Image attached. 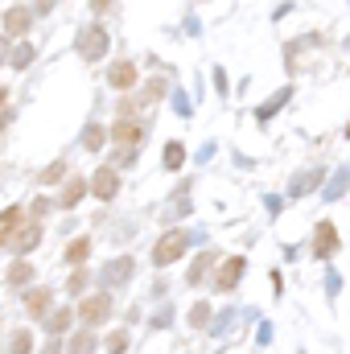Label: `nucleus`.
<instances>
[{
    "mask_svg": "<svg viewBox=\"0 0 350 354\" xmlns=\"http://www.w3.org/2000/svg\"><path fill=\"white\" fill-rule=\"evenodd\" d=\"M87 256H91V239H75V243L66 248V260H71V264H83Z\"/></svg>",
    "mask_w": 350,
    "mask_h": 354,
    "instance_id": "obj_14",
    "label": "nucleus"
},
{
    "mask_svg": "<svg viewBox=\"0 0 350 354\" xmlns=\"http://www.w3.org/2000/svg\"><path fill=\"white\" fill-rule=\"evenodd\" d=\"M347 136H350V124H347Z\"/></svg>",
    "mask_w": 350,
    "mask_h": 354,
    "instance_id": "obj_29",
    "label": "nucleus"
},
{
    "mask_svg": "<svg viewBox=\"0 0 350 354\" xmlns=\"http://www.w3.org/2000/svg\"><path fill=\"white\" fill-rule=\"evenodd\" d=\"M29 62H33V46H21V50L12 54V66H17V71H25Z\"/></svg>",
    "mask_w": 350,
    "mask_h": 354,
    "instance_id": "obj_21",
    "label": "nucleus"
},
{
    "mask_svg": "<svg viewBox=\"0 0 350 354\" xmlns=\"http://www.w3.org/2000/svg\"><path fill=\"white\" fill-rule=\"evenodd\" d=\"M79 54L95 62V58H103L107 54V29H87L83 37H79Z\"/></svg>",
    "mask_w": 350,
    "mask_h": 354,
    "instance_id": "obj_4",
    "label": "nucleus"
},
{
    "mask_svg": "<svg viewBox=\"0 0 350 354\" xmlns=\"http://www.w3.org/2000/svg\"><path fill=\"white\" fill-rule=\"evenodd\" d=\"M66 326H71V313H66V309H62V313H50V317H46V330H50V334H62Z\"/></svg>",
    "mask_w": 350,
    "mask_h": 354,
    "instance_id": "obj_19",
    "label": "nucleus"
},
{
    "mask_svg": "<svg viewBox=\"0 0 350 354\" xmlns=\"http://www.w3.org/2000/svg\"><path fill=\"white\" fill-rule=\"evenodd\" d=\"M17 227H21V206H12V210H4V214H0V248H8V243H12Z\"/></svg>",
    "mask_w": 350,
    "mask_h": 354,
    "instance_id": "obj_10",
    "label": "nucleus"
},
{
    "mask_svg": "<svg viewBox=\"0 0 350 354\" xmlns=\"http://www.w3.org/2000/svg\"><path fill=\"white\" fill-rule=\"evenodd\" d=\"M103 140H107V132H103L99 124H91L87 132H83V149H91V153H95V149H103Z\"/></svg>",
    "mask_w": 350,
    "mask_h": 354,
    "instance_id": "obj_15",
    "label": "nucleus"
},
{
    "mask_svg": "<svg viewBox=\"0 0 350 354\" xmlns=\"http://www.w3.org/2000/svg\"><path fill=\"white\" fill-rule=\"evenodd\" d=\"M50 297H54L50 288H33V292H29V301H25V309H29L33 317H42V313L50 309Z\"/></svg>",
    "mask_w": 350,
    "mask_h": 354,
    "instance_id": "obj_12",
    "label": "nucleus"
},
{
    "mask_svg": "<svg viewBox=\"0 0 350 354\" xmlns=\"http://www.w3.org/2000/svg\"><path fill=\"white\" fill-rule=\"evenodd\" d=\"M91 189H95V198L111 202V198L120 194V174H116V169H99V174L91 177Z\"/></svg>",
    "mask_w": 350,
    "mask_h": 354,
    "instance_id": "obj_6",
    "label": "nucleus"
},
{
    "mask_svg": "<svg viewBox=\"0 0 350 354\" xmlns=\"http://www.w3.org/2000/svg\"><path fill=\"white\" fill-rule=\"evenodd\" d=\"M132 276V260H116V264H107V280L111 284H120V280H128Z\"/></svg>",
    "mask_w": 350,
    "mask_h": 354,
    "instance_id": "obj_17",
    "label": "nucleus"
},
{
    "mask_svg": "<svg viewBox=\"0 0 350 354\" xmlns=\"http://www.w3.org/2000/svg\"><path fill=\"white\" fill-rule=\"evenodd\" d=\"M185 248H190V235H185V231H169V235H165V239L153 248V264H157V268L174 264V260L181 256V252H185Z\"/></svg>",
    "mask_w": 350,
    "mask_h": 354,
    "instance_id": "obj_1",
    "label": "nucleus"
},
{
    "mask_svg": "<svg viewBox=\"0 0 350 354\" xmlns=\"http://www.w3.org/2000/svg\"><path fill=\"white\" fill-rule=\"evenodd\" d=\"M107 83L116 91H132L136 87V66H132V62H116V66L107 71Z\"/></svg>",
    "mask_w": 350,
    "mask_h": 354,
    "instance_id": "obj_9",
    "label": "nucleus"
},
{
    "mask_svg": "<svg viewBox=\"0 0 350 354\" xmlns=\"http://www.w3.org/2000/svg\"><path fill=\"white\" fill-rule=\"evenodd\" d=\"M83 194H87V181H79V177H75V181L66 185V194H62V210L79 206V198H83Z\"/></svg>",
    "mask_w": 350,
    "mask_h": 354,
    "instance_id": "obj_13",
    "label": "nucleus"
},
{
    "mask_svg": "<svg viewBox=\"0 0 350 354\" xmlns=\"http://www.w3.org/2000/svg\"><path fill=\"white\" fill-rule=\"evenodd\" d=\"M29 17H33V12H29L25 4H12V8L4 12V33H8V37H17V33H29Z\"/></svg>",
    "mask_w": 350,
    "mask_h": 354,
    "instance_id": "obj_7",
    "label": "nucleus"
},
{
    "mask_svg": "<svg viewBox=\"0 0 350 354\" xmlns=\"http://www.w3.org/2000/svg\"><path fill=\"white\" fill-rule=\"evenodd\" d=\"M210 264H214V256H202V260L194 264V272H190V280H202V272H206Z\"/></svg>",
    "mask_w": 350,
    "mask_h": 354,
    "instance_id": "obj_22",
    "label": "nucleus"
},
{
    "mask_svg": "<svg viewBox=\"0 0 350 354\" xmlns=\"http://www.w3.org/2000/svg\"><path fill=\"white\" fill-rule=\"evenodd\" d=\"M29 342H33L29 334H17V338H12V351H29Z\"/></svg>",
    "mask_w": 350,
    "mask_h": 354,
    "instance_id": "obj_25",
    "label": "nucleus"
},
{
    "mask_svg": "<svg viewBox=\"0 0 350 354\" xmlns=\"http://www.w3.org/2000/svg\"><path fill=\"white\" fill-rule=\"evenodd\" d=\"M128 346V334H116V338H107V351H124Z\"/></svg>",
    "mask_w": 350,
    "mask_h": 354,
    "instance_id": "obj_24",
    "label": "nucleus"
},
{
    "mask_svg": "<svg viewBox=\"0 0 350 354\" xmlns=\"http://www.w3.org/2000/svg\"><path fill=\"white\" fill-rule=\"evenodd\" d=\"M83 284H87V272H75V276H71V288H75V292H79V288H83Z\"/></svg>",
    "mask_w": 350,
    "mask_h": 354,
    "instance_id": "obj_26",
    "label": "nucleus"
},
{
    "mask_svg": "<svg viewBox=\"0 0 350 354\" xmlns=\"http://www.w3.org/2000/svg\"><path fill=\"white\" fill-rule=\"evenodd\" d=\"M50 4H54V0H37V12H46V8H50Z\"/></svg>",
    "mask_w": 350,
    "mask_h": 354,
    "instance_id": "obj_27",
    "label": "nucleus"
},
{
    "mask_svg": "<svg viewBox=\"0 0 350 354\" xmlns=\"http://www.w3.org/2000/svg\"><path fill=\"white\" fill-rule=\"evenodd\" d=\"M107 313H111V297H107V292L87 297V301L79 305V317H83V326H103V322H107Z\"/></svg>",
    "mask_w": 350,
    "mask_h": 354,
    "instance_id": "obj_3",
    "label": "nucleus"
},
{
    "mask_svg": "<svg viewBox=\"0 0 350 354\" xmlns=\"http://www.w3.org/2000/svg\"><path fill=\"white\" fill-rule=\"evenodd\" d=\"M37 239H42V227H37V223H33V227H17L12 248H17V252H29V248H37Z\"/></svg>",
    "mask_w": 350,
    "mask_h": 354,
    "instance_id": "obj_11",
    "label": "nucleus"
},
{
    "mask_svg": "<svg viewBox=\"0 0 350 354\" xmlns=\"http://www.w3.org/2000/svg\"><path fill=\"white\" fill-rule=\"evenodd\" d=\"M181 161H185V149L181 145H169L165 149V169H181Z\"/></svg>",
    "mask_w": 350,
    "mask_h": 354,
    "instance_id": "obj_20",
    "label": "nucleus"
},
{
    "mask_svg": "<svg viewBox=\"0 0 350 354\" xmlns=\"http://www.w3.org/2000/svg\"><path fill=\"white\" fill-rule=\"evenodd\" d=\"M29 276H33V268L25 264V260H17V264L8 268V284H29Z\"/></svg>",
    "mask_w": 350,
    "mask_h": 354,
    "instance_id": "obj_18",
    "label": "nucleus"
},
{
    "mask_svg": "<svg viewBox=\"0 0 350 354\" xmlns=\"http://www.w3.org/2000/svg\"><path fill=\"white\" fill-rule=\"evenodd\" d=\"M62 177H66V161H54V165H46V169H42L37 181H42V185H54V181H62Z\"/></svg>",
    "mask_w": 350,
    "mask_h": 354,
    "instance_id": "obj_16",
    "label": "nucleus"
},
{
    "mask_svg": "<svg viewBox=\"0 0 350 354\" xmlns=\"http://www.w3.org/2000/svg\"><path fill=\"white\" fill-rule=\"evenodd\" d=\"M313 252H317L322 260H330V256L338 252V231H334L330 223H317V231H313Z\"/></svg>",
    "mask_w": 350,
    "mask_h": 354,
    "instance_id": "obj_5",
    "label": "nucleus"
},
{
    "mask_svg": "<svg viewBox=\"0 0 350 354\" xmlns=\"http://www.w3.org/2000/svg\"><path fill=\"white\" fill-rule=\"evenodd\" d=\"M111 140H116V145H124V149H136V145L145 140V128H140L132 115H120V120L111 124Z\"/></svg>",
    "mask_w": 350,
    "mask_h": 354,
    "instance_id": "obj_2",
    "label": "nucleus"
},
{
    "mask_svg": "<svg viewBox=\"0 0 350 354\" xmlns=\"http://www.w3.org/2000/svg\"><path fill=\"white\" fill-rule=\"evenodd\" d=\"M243 260H239V256H231V260H227V264H219V276H214V284H219V288H223V292H227V288H235V284H239V276H243Z\"/></svg>",
    "mask_w": 350,
    "mask_h": 354,
    "instance_id": "obj_8",
    "label": "nucleus"
},
{
    "mask_svg": "<svg viewBox=\"0 0 350 354\" xmlns=\"http://www.w3.org/2000/svg\"><path fill=\"white\" fill-rule=\"evenodd\" d=\"M206 309H210V305H194V313H190V322H194V326H206V317H210Z\"/></svg>",
    "mask_w": 350,
    "mask_h": 354,
    "instance_id": "obj_23",
    "label": "nucleus"
},
{
    "mask_svg": "<svg viewBox=\"0 0 350 354\" xmlns=\"http://www.w3.org/2000/svg\"><path fill=\"white\" fill-rule=\"evenodd\" d=\"M0 107H4V87H0Z\"/></svg>",
    "mask_w": 350,
    "mask_h": 354,
    "instance_id": "obj_28",
    "label": "nucleus"
}]
</instances>
